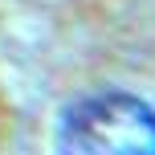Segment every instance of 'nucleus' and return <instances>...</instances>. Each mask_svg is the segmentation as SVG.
<instances>
[{"mask_svg": "<svg viewBox=\"0 0 155 155\" xmlns=\"http://www.w3.org/2000/svg\"><path fill=\"white\" fill-rule=\"evenodd\" d=\"M61 155H155V110L127 90L78 98L61 118Z\"/></svg>", "mask_w": 155, "mask_h": 155, "instance_id": "1", "label": "nucleus"}]
</instances>
